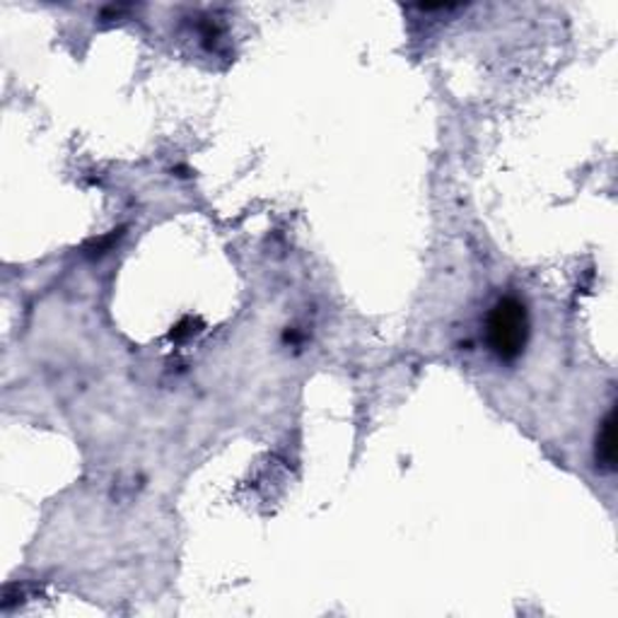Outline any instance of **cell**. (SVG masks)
<instances>
[{
	"instance_id": "6da1fadb",
	"label": "cell",
	"mask_w": 618,
	"mask_h": 618,
	"mask_svg": "<svg viewBox=\"0 0 618 618\" xmlns=\"http://www.w3.org/2000/svg\"><path fill=\"white\" fill-rule=\"evenodd\" d=\"M529 339V314L527 307L515 300L505 298L488 314V345L500 361L512 363L525 353Z\"/></svg>"
},
{
	"instance_id": "7a4b0ae2",
	"label": "cell",
	"mask_w": 618,
	"mask_h": 618,
	"mask_svg": "<svg viewBox=\"0 0 618 618\" xmlns=\"http://www.w3.org/2000/svg\"><path fill=\"white\" fill-rule=\"evenodd\" d=\"M597 466L602 472H614L616 468V418L614 411L607 413L602 420L599 432H597Z\"/></svg>"
}]
</instances>
